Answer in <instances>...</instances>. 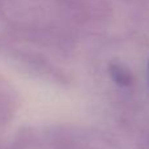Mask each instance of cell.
Returning <instances> with one entry per match:
<instances>
[{
    "label": "cell",
    "mask_w": 149,
    "mask_h": 149,
    "mask_svg": "<svg viewBox=\"0 0 149 149\" xmlns=\"http://www.w3.org/2000/svg\"><path fill=\"white\" fill-rule=\"evenodd\" d=\"M110 74L111 79L118 85H122V86H128L134 81L132 73L130 72L128 68H126L122 64H118V63L110 65Z\"/></svg>",
    "instance_id": "cell-1"
},
{
    "label": "cell",
    "mask_w": 149,
    "mask_h": 149,
    "mask_svg": "<svg viewBox=\"0 0 149 149\" xmlns=\"http://www.w3.org/2000/svg\"><path fill=\"white\" fill-rule=\"evenodd\" d=\"M137 149H149V124L144 128L141 135L139 136Z\"/></svg>",
    "instance_id": "cell-2"
},
{
    "label": "cell",
    "mask_w": 149,
    "mask_h": 149,
    "mask_svg": "<svg viewBox=\"0 0 149 149\" xmlns=\"http://www.w3.org/2000/svg\"><path fill=\"white\" fill-rule=\"evenodd\" d=\"M148 80H149V72H148Z\"/></svg>",
    "instance_id": "cell-3"
}]
</instances>
